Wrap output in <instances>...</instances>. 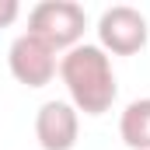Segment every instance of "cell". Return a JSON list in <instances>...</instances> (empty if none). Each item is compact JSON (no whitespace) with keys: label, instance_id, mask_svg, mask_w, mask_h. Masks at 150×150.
Wrapping results in <instances>:
<instances>
[{"label":"cell","instance_id":"2","mask_svg":"<svg viewBox=\"0 0 150 150\" xmlns=\"http://www.w3.org/2000/svg\"><path fill=\"white\" fill-rule=\"evenodd\" d=\"M87 14L74 0H42L28 11V35L42 38L49 49H74L84 38Z\"/></svg>","mask_w":150,"mask_h":150},{"label":"cell","instance_id":"4","mask_svg":"<svg viewBox=\"0 0 150 150\" xmlns=\"http://www.w3.org/2000/svg\"><path fill=\"white\" fill-rule=\"evenodd\" d=\"M7 67L18 84L25 87H45L56 77V49H49L35 35H18L7 49Z\"/></svg>","mask_w":150,"mask_h":150},{"label":"cell","instance_id":"5","mask_svg":"<svg viewBox=\"0 0 150 150\" xmlns=\"http://www.w3.org/2000/svg\"><path fill=\"white\" fill-rule=\"evenodd\" d=\"M80 133V112L70 101H45L35 112V140L42 150H74Z\"/></svg>","mask_w":150,"mask_h":150},{"label":"cell","instance_id":"3","mask_svg":"<svg viewBox=\"0 0 150 150\" xmlns=\"http://www.w3.org/2000/svg\"><path fill=\"white\" fill-rule=\"evenodd\" d=\"M98 38H101L105 52L133 56V52H140L147 45V18L129 4L105 7L101 18H98Z\"/></svg>","mask_w":150,"mask_h":150},{"label":"cell","instance_id":"1","mask_svg":"<svg viewBox=\"0 0 150 150\" xmlns=\"http://www.w3.org/2000/svg\"><path fill=\"white\" fill-rule=\"evenodd\" d=\"M59 77L70 91V105L84 115H101L112 108L115 94H119V84H115V70L112 59L101 45L94 42H80L74 49L63 52L59 59Z\"/></svg>","mask_w":150,"mask_h":150},{"label":"cell","instance_id":"7","mask_svg":"<svg viewBox=\"0 0 150 150\" xmlns=\"http://www.w3.org/2000/svg\"><path fill=\"white\" fill-rule=\"evenodd\" d=\"M18 14H21V4L18 0H0V28H7Z\"/></svg>","mask_w":150,"mask_h":150},{"label":"cell","instance_id":"6","mask_svg":"<svg viewBox=\"0 0 150 150\" xmlns=\"http://www.w3.org/2000/svg\"><path fill=\"white\" fill-rule=\"evenodd\" d=\"M119 136L129 150H150V98H136L122 108Z\"/></svg>","mask_w":150,"mask_h":150}]
</instances>
